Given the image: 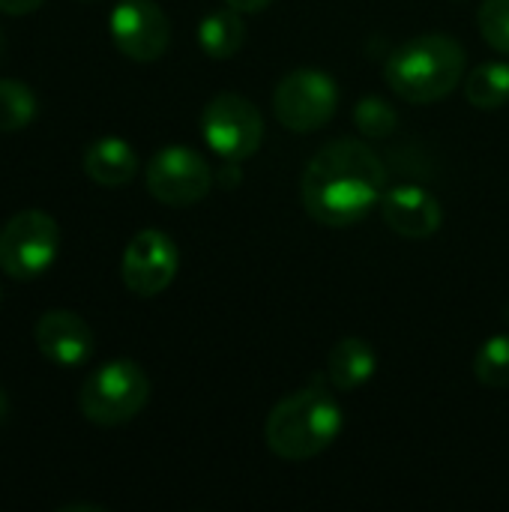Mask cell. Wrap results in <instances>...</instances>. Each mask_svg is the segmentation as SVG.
I'll list each match as a JSON object with an SVG mask.
<instances>
[{
  "label": "cell",
  "mask_w": 509,
  "mask_h": 512,
  "mask_svg": "<svg viewBox=\"0 0 509 512\" xmlns=\"http://www.w3.org/2000/svg\"><path fill=\"white\" fill-rule=\"evenodd\" d=\"M387 168L372 147L354 138L324 144L303 171L300 195L306 213L327 228L357 225L381 204Z\"/></svg>",
  "instance_id": "obj_1"
},
{
  "label": "cell",
  "mask_w": 509,
  "mask_h": 512,
  "mask_svg": "<svg viewBox=\"0 0 509 512\" xmlns=\"http://www.w3.org/2000/svg\"><path fill=\"white\" fill-rule=\"evenodd\" d=\"M465 75V48L447 33H423L399 45L387 63L384 78L390 90L414 105L450 96Z\"/></svg>",
  "instance_id": "obj_2"
},
{
  "label": "cell",
  "mask_w": 509,
  "mask_h": 512,
  "mask_svg": "<svg viewBox=\"0 0 509 512\" xmlns=\"http://www.w3.org/2000/svg\"><path fill=\"white\" fill-rule=\"evenodd\" d=\"M345 414L339 402L318 387L285 396L264 423V441L270 453L285 462H306L321 456L342 435Z\"/></svg>",
  "instance_id": "obj_3"
},
{
  "label": "cell",
  "mask_w": 509,
  "mask_h": 512,
  "mask_svg": "<svg viewBox=\"0 0 509 512\" xmlns=\"http://www.w3.org/2000/svg\"><path fill=\"white\" fill-rule=\"evenodd\" d=\"M150 399V381L132 360L102 363L87 375L78 393V408L93 426H123L141 414Z\"/></svg>",
  "instance_id": "obj_4"
},
{
  "label": "cell",
  "mask_w": 509,
  "mask_h": 512,
  "mask_svg": "<svg viewBox=\"0 0 509 512\" xmlns=\"http://www.w3.org/2000/svg\"><path fill=\"white\" fill-rule=\"evenodd\" d=\"M60 249V228L42 210H21L0 228V270L18 282L39 279Z\"/></svg>",
  "instance_id": "obj_5"
},
{
  "label": "cell",
  "mask_w": 509,
  "mask_h": 512,
  "mask_svg": "<svg viewBox=\"0 0 509 512\" xmlns=\"http://www.w3.org/2000/svg\"><path fill=\"white\" fill-rule=\"evenodd\" d=\"M336 105H339V87L333 75L321 69H294L276 84L273 93L276 120L297 135L321 129L336 114Z\"/></svg>",
  "instance_id": "obj_6"
},
{
  "label": "cell",
  "mask_w": 509,
  "mask_h": 512,
  "mask_svg": "<svg viewBox=\"0 0 509 512\" xmlns=\"http://www.w3.org/2000/svg\"><path fill=\"white\" fill-rule=\"evenodd\" d=\"M201 135L213 153L228 162H243L258 153L264 141L261 111L237 93H219L204 105Z\"/></svg>",
  "instance_id": "obj_7"
},
{
  "label": "cell",
  "mask_w": 509,
  "mask_h": 512,
  "mask_svg": "<svg viewBox=\"0 0 509 512\" xmlns=\"http://www.w3.org/2000/svg\"><path fill=\"white\" fill-rule=\"evenodd\" d=\"M144 183L156 201L168 207H189V204H198L210 192L213 171L207 159L195 153L192 147L171 144L153 153V159L147 162Z\"/></svg>",
  "instance_id": "obj_8"
},
{
  "label": "cell",
  "mask_w": 509,
  "mask_h": 512,
  "mask_svg": "<svg viewBox=\"0 0 509 512\" xmlns=\"http://www.w3.org/2000/svg\"><path fill=\"white\" fill-rule=\"evenodd\" d=\"M111 39L120 54L135 63H153L171 42V24L153 0H120L108 18Z\"/></svg>",
  "instance_id": "obj_9"
},
{
  "label": "cell",
  "mask_w": 509,
  "mask_h": 512,
  "mask_svg": "<svg viewBox=\"0 0 509 512\" xmlns=\"http://www.w3.org/2000/svg\"><path fill=\"white\" fill-rule=\"evenodd\" d=\"M177 267H180L177 243L165 231L144 228L129 240L120 273H123V285L135 297H156L174 282Z\"/></svg>",
  "instance_id": "obj_10"
},
{
  "label": "cell",
  "mask_w": 509,
  "mask_h": 512,
  "mask_svg": "<svg viewBox=\"0 0 509 512\" xmlns=\"http://www.w3.org/2000/svg\"><path fill=\"white\" fill-rule=\"evenodd\" d=\"M33 339L39 354L63 369L84 366L93 357V330L81 315L66 309L45 312L33 327Z\"/></svg>",
  "instance_id": "obj_11"
},
{
  "label": "cell",
  "mask_w": 509,
  "mask_h": 512,
  "mask_svg": "<svg viewBox=\"0 0 509 512\" xmlns=\"http://www.w3.org/2000/svg\"><path fill=\"white\" fill-rule=\"evenodd\" d=\"M381 213H384V222L402 234V237H411V240H426L432 237L438 228H441V204L438 198L423 189V186H393L384 192L381 198Z\"/></svg>",
  "instance_id": "obj_12"
},
{
  "label": "cell",
  "mask_w": 509,
  "mask_h": 512,
  "mask_svg": "<svg viewBox=\"0 0 509 512\" xmlns=\"http://www.w3.org/2000/svg\"><path fill=\"white\" fill-rule=\"evenodd\" d=\"M84 174L99 186H126L138 174V153L123 138H99L84 150Z\"/></svg>",
  "instance_id": "obj_13"
},
{
  "label": "cell",
  "mask_w": 509,
  "mask_h": 512,
  "mask_svg": "<svg viewBox=\"0 0 509 512\" xmlns=\"http://www.w3.org/2000/svg\"><path fill=\"white\" fill-rule=\"evenodd\" d=\"M378 369V357L366 339H342L333 345L327 360V378L339 393H354L357 387L369 384Z\"/></svg>",
  "instance_id": "obj_14"
},
{
  "label": "cell",
  "mask_w": 509,
  "mask_h": 512,
  "mask_svg": "<svg viewBox=\"0 0 509 512\" xmlns=\"http://www.w3.org/2000/svg\"><path fill=\"white\" fill-rule=\"evenodd\" d=\"M246 42V24L243 12L237 9H213L201 18L198 24V45L207 57L213 60H228L234 57Z\"/></svg>",
  "instance_id": "obj_15"
},
{
  "label": "cell",
  "mask_w": 509,
  "mask_h": 512,
  "mask_svg": "<svg viewBox=\"0 0 509 512\" xmlns=\"http://www.w3.org/2000/svg\"><path fill=\"white\" fill-rule=\"evenodd\" d=\"M465 96L474 108L495 111L509 102V63H483L465 81Z\"/></svg>",
  "instance_id": "obj_16"
},
{
  "label": "cell",
  "mask_w": 509,
  "mask_h": 512,
  "mask_svg": "<svg viewBox=\"0 0 509 512\" xmlns=\"http://www.w3.org/2000/svg\"><path fill=\"white\" fill-rule=\"evenodd\" d=\"M36 96L24 81L0 78V132H21L36 117Z\"/></svg>",
  "instance_id": "obj_17"
},
{
  "label": "cell",
  "mask_w": 509,
  "mask_h": 512,
  "mask_svg": "<svg viewBox=\"0 0 509 512\" xmlns=\"http://www.w3.org/2000/svg\"><path fill=\"white\" fill-rule=\"evenodd\" d=\"M474 375L489 390L509 387V333H498L480 345L474 357Z\"/></svg>",
  "instance_id": "obj_18"
},
{
  "label": "cell",
  "mask_w": 509,
  "mask_h": 512,
  "mask_svg": "<svg viewBox=\"0 0 509 512\" xmlns=\"http://www.w3.org/2000/svg\"><path fill=\"white\" fill-rule=\"evenodd\" d=\"M354 123L366 138H387L399 126V114L381 99V96H366L354 108Z\"/></svg>",
  "instance_id": "obj_19"
},
{
  "label": "cell",
  "mask_w": 509,
  "mask_h": 512,
  "mask_svg": "<svg viewBox=\"0 0 509 512\" xmlns=\"http://www.w3.org/2000/svg\"><path fill=\"white\" fill-rule=\"evenodd\" d=\"M477 24L483 39L509 57V0H483L477 12Z\"/></svg>",
  "instance_id": "obj_20"
},
{
  "label": "cell",
  "mask_w": 509,
  "mask_h": 512,
  "mask_svg": "<svg viewBox=\"0 0 509 512\" xmlns=\"http://www.w3.org/2000/svg\"><path fill=\"white\" fill-rule=\"evenodd\" d=\"M42 3L45 0H0V12H6V15H30Z\"/></svg>",
  "instance_id": "obj_21"
},
{
  "label": "cell",
  "mask_w": 509,
  "mask_h": 512,
  "mask_svg": "<svg viewBox=\"0 0 509 512\" xmlns=\"http://www.w3.org/2000/svg\"><path fill=\"white\" fill-rule=\"evenodd\" d=\"M273 0H225V6H231V9H237V12H261V9H267Z\"/></svg>",
  "instance_id": "obj_22"
},
{
  "label": "cell",
  "mask_w": 509,
  "mask_h": 512,
  "mask_svg": "<svg viewBox=\"0 0 509 512\" xmlns=\"http://www.w3.org/2000/svg\"><path fill=\"white\" fill-rule=\"evenodd\" d=\"M9 420V396L3 393V387H0V426Z\"/></svg>",
  "instance_id": "obj_23"
},
{
  "label": "cell",
  "mask_w": 509,
  "mask_h": 512,
  "mask_svg": "<svg viewBox=\"0 0 509 512\" xmlns=\"http://www.w3.org/2000/svg\"><path fill=\"white\" fill-rule=\"evenodd\" d=\"M0 57H3V36H0Z\"/></svg>",
  "instance_id": "obj_24"
}]
</instances>
